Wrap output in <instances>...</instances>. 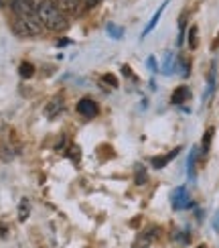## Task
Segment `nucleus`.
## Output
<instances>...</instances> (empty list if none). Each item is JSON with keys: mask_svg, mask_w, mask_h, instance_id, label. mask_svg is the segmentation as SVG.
Segmentation results:
<instances>
[{"mask_svg": "<svg viewBox=\"0 0 219 248\" xmlns=\"http://www.w3.org/2000/svg\"><path fill=\"white\" fill-rule=\"evenodd\" d=\"M35 8H37V15L41 18V23H43V27H47L51 31H65L69 27L65 15L61 13V8L51 2V0H39Z\"/></svg>", "mask_w": 219, "mask_h": 248, "instance_id": "nucleus-1", "label": "nucleus"}, {"mask_svg": "<svg viewBox=\"0 0 219 248\" xmlns=\"http://www.w3.org/2000/svg\"><path fill=\"white\" fill-rule=\"evenodd\" d=\"M171 203H173L175 210H189V208H193V200H191V195H189V191H187L185 185H181V187H176L173 191Z\"/></svg>", "mask_w": 219, "mask_h": 248, "instance_id": "nucleus-2", "label": "nucleus"}, {"mask_svg": "<svg viewBox=\"0 0 219 248\" xmlns=\"http://www.w3.org/2000/svg\"><path fill=\"white\" fill-rule=\"evenodd\" d=\"M77 112L81 116H86V118H93L98 114V104L91 98H81L77 102Z\"/></svg>", "mask_w": 219, "mask_h": 248, "instance_id": "nucleus-3", "label": "nucleus"}, {"mask_svg": "<svg viewBox=\"0 0 219 248\" xmlns=\"http://www.w3.org/2000/svg\"><path fill=\"white\" fill-rule=\"evenodd\" d=\"M166 6H169V0H164V2H162L159 8H156V13H154V15H152V18L148 20V25L144 27V31H142L140 39H146V37H148V35L152 33V31H154V27L159 25V20H161V16H162V13H164V8H166Z\"/></svg>", "mask_w": 219, "mask_h": 248, "instance_id": "nucleus-4", "label": "nucleus"}, {"mask_svg": "<svg viewBox=\"0 0 219 248\" xmlns=\"http://www.w3.org/2000/svg\"><path fill=\"white\" fill-rule=\"evenodd\" d=\"M181 153V147H176V149H173L171 153H166V155H162V157H152V167L154 169H162V167H166L173 159H176V155Z\"/></svg>", "mask_w": 219, "mask_h": 248, "instance_id": "nucleus-5", "label": "nucleus"}, {"mask_svg": "<svg viewBox=\"0 0 219 248\" xmlns=\"http://www.w3.org/2000/svg\"><path fill=\"white\" fill-rule=\"evenodd\" d=\"M191 98V88L189 86H179L175 92H173V96H171V102L175 106H179V104H185L187 100Z\"/></svg>", "mask_w": 219, "mask_h": 248, "instance_id": "nucleus-6", "label": "nucleus"}, {"mask_svg": "<svg viewBox=\"0 0 219 248\" xmlns=\"http://www.w3.org/2000/svg\"><path fill=\"white\" fill-rule=\"evenodd\" d=\"M156 236H159V228H154V226H150L148 230H144V234L138 238L136 246L138 248H146V246H150L154 240H156Z\"/></svg>", "mask_w": 219, "mask_h": 248, "instance_id": "nucleus-7", "label": "nucleus"}, {"mask_svg": "<svg viewBox=\"0 0 219 248\" xmlns=\"http://www.w3.org/2000/svg\"><path fill=\"white\" fill-rule=\"evenodd\" d=\"M61 110H63V98L57 96L45 106V114H47V118H55L57 114H61Z\"/></svg>", "mask_w": 219, "mask_h": 248, "instance_id": "nucleus-8", "label": "nucleus"}, {"mask_svg": "<svg viewBox=\"0 0 219 248\" xmlns=\"http://www.w3.org/2000/svg\"><path fill=\"white\" fill-rule=\"evenodd\" d=\"M175 63H176L175 55H173V53H166V55H164V61H162V67H161V71H162L164 76H171L173 71H175Z\"/></svg>", "mask_w": 219, "mask_h": 248, "instance_id": "nucleus-9", "label": "nucleus"}, {"mask_svg": "<svg viewBox=\"0 0 219 248\" xmlns=\"http://www.w3.org/2000/svg\"><path fill=\"white\" fill-rule=\"evenodd\" d=\"M59 2V8H63V10H67V13H75V10L86 2V0H57Z\"/></svg>", "mask_w": 219, "mask_h": 248, "instance_id": "nucleus-10", "label": "nucleus"}, {"mask_svg": "<svg viewBox=\"0 0 219 248\" xmlns=\"http://www.w3.org/2000/svg\"><path fill=\"white\" fill-rule=\"evenodd\" d=\"M175 71H179V74L183 76V78H187L191 74V65H189V61H187L185 57H179L176 59V65H175Z\"/></svg>", "mask_w": 219, "mask_h": 248, "instance_id": "nucleus-11", "label": "nucleus"}, {"mask_svg": "<svg viewBox=\"0 0 219 248\" xmlns=\"http://www.w3.org/2000/svg\"><path fill=\"white\" fill-rule=\"evenodd\" d=\"M18 74H20V78H25V79L33 78V74H35V65H33V63H29V61H25V63H20Z\"/></svg>", "mask_w": 219, "mask_h": 248, "instance_id": "nucleus-12", "label": "nucleus"}, {"mask_svg": "<svg viewBox=\"0 0 219 248\" xmlns=\"http://www.w3.org/2000/svg\"><path fill=\"white\" fill-rule=\"evenodd\" d=\"M29 212H30V203L29 200H20V205H18V220L25 222L29 218Z\"/></svg>", "mask_w": 219, "mask_h": 248, "instance_id": "nucleus-13", "label": "nucleus"}, {"mask_svg": "<svg viewBox=\"0 0 219 248\" xmlns=\"http://www.w3.org/2000/svg\"><path fill=\"white\" fill-rule=\"evenodd\" d=\"M211 139H213V128H207V132L203 134V140H201V149L203 153H207L211 149Z\"/></svg>", "mask_w": 219, "mask_h": 248, "instance_id": "nucleus-14", "label": "nucleus"}, {"mask_svg": "<svg viewBox=\"0 0 219 248\" xmlns=\"http://www.w3.org/2000/svg\"><path fill=\"white\" fill-rule=\"evenodd\" d=\"M195 157H197V149L191 151L189 161H187V173H189V177H191V179H195Z\"/></svg>", "mask_w": 219, "mask_h": 248, "instance_id": "nucleus-15", "label": "nucleus"}, {"mask_svg": "<svg viewBox=\"0 0 219 248\" xmlns=\"http://www.w3.org/2000/svg\"><path fill=\"white\" fill-rule=\"evenodd\" d=\"M197 33H199V29L193 25V27L189 29V47H191V49H197V45H199V37H197Z\"/></svg>", "mask_w": 219, "mask_h": 248, "instance_id": "nucleus-16", "label": "nucleus"}, {"mask_svg": "<svg viewBox=\"0 0 219 248\" xmlns=\"http://www.w3.org/2000/svg\"><path fill=\"white\" fill-rule=\"evenodd\" d=\"M122 33H124V29H122V27L114 25V23L108 25V35H110L112 39H122Z\"/></svg>", "mask_w": 219, "mask_h": 248, "instance_id": "nucleus-17", "label": "nucleus"}, {"mask_svg": "<svg viewBox=\"0 0 219 248\" xmlns=\"http://www.w3.org/2000/svg\"><path fill=\"white\" fill-rule=\"evenodd\" d=\"M146 181H148V175H146L144 167L142 165H136V185H144Z\"/></svg>", "mask_w": 219, "mask_h": 248, "instance_id": "nucleus-18", "label": "nucleus"}, {"mask_svg": "<svg viewBox=\"0 0 219 248\" xmlns=\"http://www.w3.org/2000/svg\"><path fill=\"white\" fill-rule=\"evenodd\" d=\"M175 240H176V242H181V244H189V240H191V234H189V230L176 232V234H175Z\"/></svg>", "mask_w": 219, "mask_h": 248, "instance_id": "nucleus-19", "label": "nucleus"}, {"mask_svg": "<svg viewBox=\"0 0 219 248\" xmlns=\"http://www.w3.org/2000/svg\"><path fill=\"white\" fill-rule=\"evenodd\" d=\"M103 81H106L108 86H112V88H118V79H116V76H112V74L103 76Z\"/></svg>", "mask_w": 219, "mask_h": 248, "instance_id": "nucleus-20", "label": "nucleus"}, {"mask_svg": "<svg viewBox=\"0 0 219 248\" xmlns=\"http://www.w3.org/2000/svg\"><path fill=\"white\" fill-rule=\"evenodd\" d=\"M69 157H73L75 161H79V149H77V147H73L71 153H69Z\"/></svg>", "mask_w": 219, "mask_h": 248, "instance_id": "nucleus-21", "label": "nucleus"}, {"mask_svg": "<svg viewBox=\"0 0 219 248\" xmlns=\"http://www.w3.org/2000/svg\"><path fill=\"white\" fill-rule=\"evenodd\" d=\"M146 63H148V67H150L152 71H156V65H154V57H148V59H146Z\"/></svg>", "mask_w": 219, "mask_h": 248, "instance_id": "nucleus-22", "label": "nucleus"}, {"mask_svg": "<svg viewBox=\"0 0 219 248\" xmlns=\"http://www.w3.org/2000/svg\"><path fill=\"white\" fill-rule=\"evenodd\" d=\"M213 228H215V230L219 232V214L215 216V222H213Z\"/></svg>", "mask_w": 219, "mask_h": 248, "instance_id": "nucleus-23", "label": "nucleus"}, {"mask_svg": "<svg viewBox=\"0 0 219 248\" xmlns=\"http://www.w3.org/2000/svg\"><path fill=\"white\" fill-rule=\"evenodd\" d=\"M69 43H71L69 39H63V41H59V47H63V45H69Z\"/></svg>", "mask_w": 219, "mask_h": 248, "instance_id": "nucleus-24", "label": "nucleus"}]
</instances>
